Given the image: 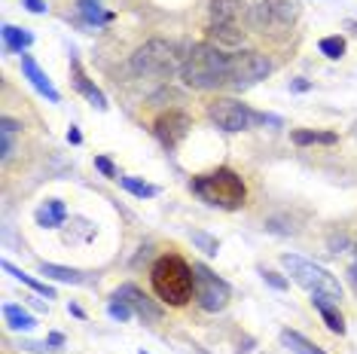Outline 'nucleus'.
<instances>
[{
    "instance_id": "c85d7f7f",
    "label": "nucleus",
    "mask_w": 357,
    "mask_h": 354,
    "mask_svg": "<svg viewBox=\"0 0 357 354\" xmlns=\"http://www.w3.org/2000/svg\"><path fill=\"white\" fill-rule=\"evenodd\" d=\"M263 281H266L269 287H275V291H287V287H290V281L281 278L278 272H263Z\"/></svg>"
},
{
    "instance_id": "c756f323",
    "label": "nucleus",
    "mask_w": 357,
    "mask_h": 354,
    "mask_svg": "<svg viewBox=\"0 0 357 354\" xmlns=\"http://www.w3.org/2000/svg\"><path fill=\"white\" fill-rule=\"evenodd\" d=\"M95 168H98L104 177H119V174H116V168H113V162H110L107 156H95Z\"/></svg>"
},
{
    "instance_id": "b1692460",
    "label": "nucleus",
    "mask_w": 357,
    "mask_h": 354,
    "mask_svg": "<svg viewBox=\"0 0 357 354\" xmlns=\"http://www.w3.org/2000/svg\"><path fill=\"white\" fill-rule=\"evenodd\" d=\"M208 34L214 37L217 43H223V46H241V40H245V31H241V28H220V25H211Z\"/></svg>"
},
{
    "instance_id": "473e14b6",
    "label": "nucleus",
    "mask_w": 357,
    "mask_h": 354,
    "mask_svg": "<svg viewBox=\"0 0 357 354\" xmlns=\"http://www.w3.org/2000/svg\"><path fill=\"white\" fill-rule=\"evenodd\" d=\"M290 88H294V92H308V88H312V83H308V79H294V83H290Z\"/></svg>"
},
{
    "instance_id": "9d476101",
    "label": "nucleus",
    "mask_w": 357,
    "mask_h": 354,
    "mask_svg": "<svg viewBox=\"0 0 357 354\" xmlns=\"http://www.w3.org/2000/svg\"><path fill=\"white\" fill-rule=\"evenodd\" d=\"M211 25L220 28L250 25V3L248 0H211Z\"/></svg>"
},
{
    "instance_id": "f257e3e1",
    "label": "nucleus",
    "mask_w": 357,
    "mask_h": 354,
    "mask_svg": "<svg viewBox=\"0 0 357 354\" xmlns=\"http://www.w3.org/2000/svg\"><path fill=\"white\" fill-rule=\"evenodd\" d=\"M181 79L199 92L229 86V55L214 43H196L183 59Z\"/></svg>"
},
{
    "instance_id": "412c9836",
    "label": "nucleus",
    "mask_w": 357,
    "mask_h": 354,
    "mask_svg": "<svg viewBox=\"0 0 357 354\" xmlns=\"http://www.w3.org/2000/svg\"><path fill=\"white\" fill-rule=\"evenodd\" d=\"M3 269H6V272H10V275H13V278H19V281H22V284H28V287H31V291H34V293H40V296H46V300H55V291H52V287H50V284H43V281H37L34 275H28V272L15 269V266H13V263H3Z\"/></svg>"
},
{
    "instance_id": "dca6fc26",
    "label": "nucleus",
    "mask_w": 357,
    "mask_h": 354,
    "mask_svg": "<svg viewBox=\"0 0 357 354\" xmlns=\"http://www.w3.org/2000/svg\"><path fill=\"white\" fill-rule=\"evenodd\" d=\"M64 217H68V211H64V205L59 202V199H46L43 208L37 211V223L43 229H59L64 223Z\"/></svg>"
},
{
    "instance_id": "72a5a7b5",
    "label": "nucleus",
    "mask_w": 357,
    "mask_h": 354,
    "mask_svg": "<svg viewBox=\"0 0 357 354\" xmlns=\"http://www.w3.org/2000/svg\"><path fill=\"white\" fill-rule=\"evenodd\" d=\"M68 141H70V144H83V134H79L77 128L70 125V132H68Z\"/></svg>"
},
{
    "instance_id": "a878e982",
    "label": "nucleus",
    "mask_w": 357,
    "mask_h": 354,
    "mask_svg": "<svg viewBox=\"0 0 357 354\" xmlns=\"http://www.w3.org/2000/svg\"><path fill=\"white\" fill-rule=\"evenodd\" d=\"M119 183L132 192V196L137 199H150V196H156V187H150V183H144V180H135V177H119Z\"/></svg>"
},
{
    "instance_id": "a211bd4d",
    "label": "nucleus",
    "mask_w": 357,
    "mask_h": 354,
    "mask_svg": "<svg viewBox=\"0 0 357 354\" xmlns=\"http://www.w3.org/2000/svg\"><path fill=\"white\" fill-rule=\"evenodd\" d=\"M0 34H3V43H6V49H10V52H22V55H25V49L34 43V34H31V31L15 28V25H3Z\"/></svg>"
},
{
    "instance_id": "4468645a",
    "label": "nucleus",
    "mask_w": 357,
    "mask_h": 354,
    "mask_svg": "<svg viewBox=\"0 0 357 354\" xmlns=\"http://www.w3.org/2000/svg\"><path fill=\"white\" fill-rule=\"evenodd\" d=\"M70 77H74L77 92L83 95V98H89V104H95L98 110H107V98H104V92L83 74V68H79V61H77V59H70Z\"/></svg>"
},
{
    "instance_id": "393cba45",
    "label": "nucleus",
    "mask_w": 357,
    "mask_h": 354,
    "mask_svg": "<svg viewBox=\"0 0 357 354\" xmlns=\"http://www.w3.org/2000/svg\"><path fill=\"white\" fill-rule=\"evenodd\" d=\"M318 49L324 52V55H327V59H333V61H339V59H342V55H345V40L342 37H324L321 40V43H318Z\"/></svg>"
},
{
    "instance_id": "c9c22d12",
    "label": "nucleus",
    "mask_w": 357,
    "mask_h": 354,
    "mask_svg": "<svg viewBox=\"0 0 357 354\" xmlns=\"http://www.w3.org/2000/svg\"><path fill=\"white\" fill-rule=\"evenodd\" d=\"M50 345H64V336L61 333H52L50 336Z\"/></svg>"
},
{
    "instance_id": "f03ea898",
    "label": "nucleus",
    "mask_w": 357,
    "mask_h": 354,
    "mask_svg": "<svg viewBox=\"0 0 357 354\" xmlns=\"http://www.w3.org/2000/svg\"><path fill=\"white\" fill-rule=\"evenodd\" d=\"M153 291L162 302L168 305H183L196 296V275H192V266H186L181 256H159L150 269Z\"/></svg>"
},
{
    "instance_id": "9b49d317",
    "label": "nucleus",
    "mask_w": 357,
    "mask_h": 354,
    "mask_svg": "<svg viewBox=\"0 0 357 354\" xmlns=\"http://www.w3.org/2000/svg\"><path fill=\"white\" fill-rule=\"evenodd\" d=\"M190 128H192V119L181 114V110H168V114H162L156 119V125H153V132H156V138L165 144L168 150H174L177 144H181L186 134H190Z\"/></svg>"
},
{
    "instance_id": "20e7f679",
    "label": "nucleus",
    "mask_w": 357,
    "mask_h": 354,
    "mask_svg": "<svg viewBox=\"0 0 357 354\" xmlns=\"http://www.w3.org/2000/svg\"><path fill=\"white\" fill-rule=\"evenodd\" d=\"M281 263H284V269L294 275L296 284L305 287L312 296H324V300H330L336 305L342 302V284H339V278L330 275L324 266L312 263V260H303V256H296V254H284Z\"/></svg>"
},
{
    "instance_id": "1a4fd4ad",
    "label": "nucleus",
    "mask_w": 357,
    "mask_h": 354,
    "mask_svg": "<svg viewBox=\"0 0 357 354\" xmlns=\"http://www.w3.org/2000/svg\"><path fill=\"white\" fill-rule=\"evenodd\" d=\"M192 275H196V302L202 305L205 311H223L229 305V284L223 278H217L208 266L196 263L192 266Z\"/></svg>"
},
{
    "instance_id": "7ed1b4c3",
    "label": "nucleus",
    "mask_w": 357,
    "mask_h": 354,
    "mask_svg": "<svg viewBox=\"0 0 357 354\" xmlns=\"http://www.w3.org/2000/svg\"><path fill=\"white\" fill-rule=\"evenodd\" d=\"M192 192L211 208L220 211H238L248 202V187L232 168H217L211 174H202L192 180Z\"/></svg>"
},
{
    "instance_id": "f3484780",
    "label": "nucleus",
    "mask_w": 357,
    "mask_h": 354,
    "mask_svg": "<svg viewBox=\"0 0 357 354\" xmlns=\"http://www.w3.org/2000/svg\"><path fill=\"white\" fill-rule=\"evenodd\" d=\"M281 345L284 348H290L294 354H327L324 348H318L312 339H305L303 333H296V330H281Z\"/></svg>"
},
{
    "instance_id": "cd10ccee",
    "label": "nucleus",
    "mask_w": 357,
    "mask_h": 354,
    "mask_svg": "<svg viewBox=\"0 0 357 354\" xmlns=\"http://www.w3.org/2000/svg\"><path fill=\"white\" fill-rule=\"evenodd\" d=\"M107 311H110V318H116V321H128V318L135 315L132 305H128L126 300H116V296H113V302L107 305Z\"/></svg>"
},
{
    "instance_id": "2f4dec72",
    "label": "nucleus",
    "mask_w": 357,
    "mask_h": 354,
    "mask_svg": "<svg viewBox=\"0 0 357 354\" xmlns=\"http://www.w3.org/2000/svg\"><path fill=\"white\" fill-rule=\"evenodd\" d=\"M22 3H25L31 13H46V3H43V0H22Z\"/></svg>"
},
{
    "instance_id": "e433bc0d",
    "label": "nucleus",
    "mask_w": 357,
    "mask_h": 354,
    "mask_svg": "<svg viewBox=\"0 0 357 354\" xmlns=\"http://www.w3.org/2000/svg\"><path fill=\"white\" fill-rule=\"evenodd\" d=\"M348 275H351V284H354V291H357V263L348 269Z\"/></svg>"
},
{
    "instance_id": "5701e85b",
    "label": "nucleus",
    "mask_w": 357,
    "mask_h": 354,
    "mask_svg": "<svg viewBox=\"0 0 357 354\" xmlns=\"http://www.w3.org/2000/svg\"><path fill=\"white\" fill-rule=\"evenodd\" d=\"M290 141L296 144V147H308V144H336V134L333 132H308V128H296L294 134H290Z\"/></svg>"
},
{
    "instance_id": "0eeeda50",
    "label": "nucleus",
    "mask_w": 357,
    "mask_h": 354,
    "mask_svg": "<svg viewBox=\"0 0 357 354\" xmlns=\"http://www.w3.org/2000/svg\"><path fill=\"white\" fill-rule=\"evenodd\" d=\"M272 74V61L269 55L257 52V49H241L229 55V86L232 88H250L257 86L259 79H266Z\"/></svg>"
},
{
    "instance_id": "39448f33",
    "label": "nucleus",
    "mask_w": 357,
    "mask_h": 354,
    "mask_svg": "<svg viewBox=\"0 0 357 354\" xmlns=\"http://www.w3.org/2000/svg\"><path fill=\"white\" fill-rule=\"evenodd\" d=\"M132 70L137 77L165 79V77H174L177 70H183V61L174 43H168V40H147L132 55Z\"/></svg>"
},
{
    "instance_id": "2eb2a0df",
    "label": "nucleus",
    "mask_w": 357,
    "mask_h": 354,
    "mask_svg": "<svg viewBox=\"0 0 357 354\" xmlns=\"http://www.w3.org/2000/svg\"><path fill=\"white\" fill-rule=\"evenodd\" d=\"M312 305L318 309V315L324 318V324H327L330 333H336V336L345 333V321H342V315L336 311V302L324 300V296H312Z\"/></svg>"
},
{
    "instance_id": "7c9ffc66",
    "label": "nucleus",
    "mask_w": 357,
    "mask_h": 354,
    "mask_svg": "<svg viewBox=\"0 0 357 354\" xmlns=\"http://www.w3.org/2000/svg\"><path fill=\"white\" fill-rule=\"evenodd\" d=\"M10 153H13V132L0 128V156H3V162L10 159Z\"/></svg>"
},
{
    "instance_id": "4c0bfd02",
    "label": "nucleus",
    "mask_w": 357,
    "mask_h": 354,
    "mask_svg": "<svg viewBox=\"0 0 357 354\" xmlns=\"http://www.w3.org/2000/svg\"><path fill=\"white\" fill-rule=\"evenodd\" d=\"M137 354H147V351H137Z\"/></svg>"
},
{
    "instance_id": "f8f14e48",
    "label": "nucleus",
    "mask_w": 357,
    "mask_h": 354,
    "mask_svg": "<svg viewBox=\"0 0 357 354\" xmlns=\"http://www.w3.org/2000/svg\"><path fill=\"white\" fill-rule=\"evenodd\" d=\"M116 300H126L128 305H132V311L137 318H144L147 324H156V321H162V305L156 300H150L147 293L141 291V287L135 284H123L116 291Z\"/></svg>"
},
{
    "instance_id": "423d86ee",
    "label": "nucleus",
    "mask_w": 357,
    "mask_h": 354,
    "mask_svg": "<svg viewBox=\"0 0 357 354\" xmlns=\"http://www.w3.org/2000/svg\"><path fill=\"white\" fill-rule=\"evenodd\" d=\"M208 116L211 123L223 132H245V128L257 125V123H278L275 116H266V114H254L248 104L235 101V98H214L208 104Z\"/></svg>"
},
{
    "instance_id": "ddd939ff",
    "label": "nucleus",
    "mask_w": 357,
    "mask_h": 354,
    "mask_svg": "<svg viewBox=\"0 0 357 354\" xmlns=\"http://www.w3.org/2000/svg\"><path fill=\"white\" fill-rule=\"evenodd\" d=\"M22 74H25V77L31 79V86H34L40 95H46V98H50L52 104H59V101H61L59 88H55V86L50 83V77H46L43 70H40V64H37L34 59H31V55H22Z\"/></svg>"
},
{
    "instance_id": "f704fd0d",
    "label": "nucleus",
    "mask_w": 357,
    "mask_h": 354,
    "mask_svg": "<svg viewBox=\"0 0 357 354\" xmlns=\"http://www.w3.org/2000/svg\"><path fill=\"white\" fill-rule=\"evenodd\" d=\"M345 31H348L351 37H357V22H354V19H348V22H345Z\"/></svg>"
},
{
    "instance_id": "4be33fe9",
    "label": "nucleus",
    "mask_w": 357,
    "mask_h": 354,
    "mask_svg": "<svg viewBox=\"0 0 357 354\" xmlns=\"http://www.w3.org/2000/svg\"><path fill=\"white\" fill-rule=\"evenodd\" d=\"M3 318H6V324H10L13 330H25V333L37 327V321L31 318L22 305H3Z\"/></svg>"
},
{
    "instance_id": "aec40b11",
    "label": "nucleus",
    "mask_w": 357,
    "mask_h": 354,
    "mask_svg": "<svg viewBox=\"0 0 357 354\" xmlns=\"http://www.w3.org/2000/svg\"><path fill=\"white\" fill-rule=\"evenodd\" d=\"M79 15L89 22V25H107L113 22V13H104L101 10V0H79Z\"/></svg>"
},
{
    "instance_id": "6e6552de",
    "label": "nucleus",
    "mask_w": 357,
    "mask_h": 354,
    "mask_svg": "<svg viewBox=\"0 0 357 354\" xmlns=\"http://www.w3.org/2000/svg\"><path fill=\"white\" fill-rule=\"evenodd\" d=\"M299 15V0H263L250 6V25L254 31H281L290 28Z\"/></svg>"
},
{
    "instance_id": "6ab92c4d",
    "label": "nucleus",
    "mask_w": 357,
    "mask_h": 354,
    "mask_svg": "<svg viewBox=\"0 0 357 354\" xmlns=\"http://www.w3.org/2000/svg\"><path fill=\"white\" fill-rule=\"evenodd\" d=\"M40 275L52 278V281H61V284H79L83 275L77 269H68V266H55V263H40Z\"/></svg>"
},
{
    "instance_id": "bb28decb",
    "label": "nucleus",
    "mask_w": 357,
    "mask_h": 354,
    "mask_svg": "<svg viewBox=\"0 0 357 354\" xmlns=\"http://www.w3.org/2000/svg\"><path fill=\"white\" fill-rule=\"evenodd\" d=\"M190 238L196 241V245H199L208 256H217V251H220V241L211 238V236H205V232H190Z\"/></svg>"
}]
</instances>
